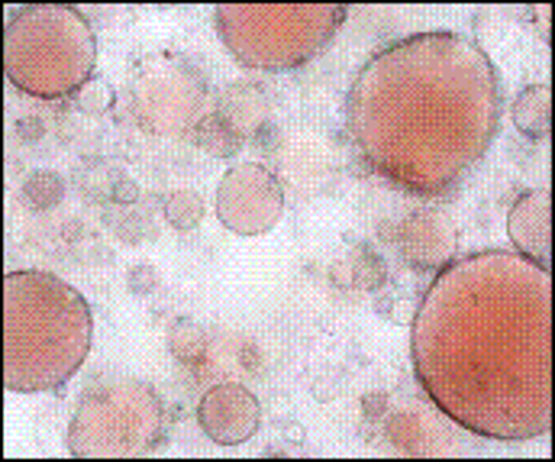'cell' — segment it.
Here are the masks:
<instances>
[{"mask_svg":"<svg viewBox=\"0 0 555 462\" xmlns=\"http://www.w3.org/2000/svg\"><path fill=\"white\" fill-rule=\"evenodd\" d=\"M7 292V392H55L85 362L94 320L88 301L49 272H10Z\"/></svg>","mask_w":555,"mask_h":462,"instance_id":"6da1fadb","label":"cell"},{"mask_svg":"<svg viewBox=\"0 0 555 462\" xmlns=\"http://www.w3.org/2000/svg\"><path fill=\"white\" fill-rule=\"evenodd\" d=\"M7 78L23 94L59 101L81 91L98 62V42L75 7H23L7 23Z\"/></svg>","mask_w":555,"mask_h":462,"instance_id":"7a4b0ae2","label":"cell"},{"mask_svg":"<svg viewBox=\"0 0 555 462\" xmlns=\"http://www.w3.org/2000/svg\"><path fill=\"white\" fill-rule=\"evenodd\" d=\"M168 414L152 385L117 382L91 388L68 424L75 457H145L165 444Z\"/></svg>","mask_w":555,"mask_h":462,"instance_id":"3957f363","label":"cell"},{"mask_svg":"<svg viewBox=\"0 0 555 462\" xmlns=\"http://www.w3.org/2000/svg\"><path fill=\"white\" fill-rule=\"evenodd\" d=\"M236 13L246 23H256V29L230 20L223 7H217V33L240 65L266 72L297 68L310 62L346 20V7H300L297 20L287 29H278V7H236Z\"/></svg>","mask_w":555,"mask_h":462,"instance_id":"277c9868","label":"cell"},{"mask_svg":"<svg viewBox=\"0 0 555 462\" xmlns=\"http://www.w3.org/2000/svg\"><path fill=\"white\" fill-rule=\"evenodd\" d=\"M207 98L204 75L181 55L162 52L142 59L130 75L127 104L145 133L181 137L197 127L201 104Z\"/></svg>","mask_w":555,"mask_h":462,"instance_id":"5b68a950","label":"cell"},{"mask_svg":"<svg viewBox=\"0 0 555 462\" xmlns=\"http://www.w3.org/2000/svg\"><path fill=\"white\" fill-rule=\"evenodd\" d=\"M284 214V191L259 162L233 165L217 188V217L240 236H266Z\"/></svg>","mask_w":555,"mask_h":462,"instance_id":"8992f818","label":"cell"},{"mask_svg":"<svg viewBox=\"0 0 555 462\" xmlns=\"http://www.w3.org/2000/svg\"><path fill=\"white\" fill-rule=\"evenodd\" d=\"M197 424L217 447H243L262 427V405L253 388L220 382L197 401Z\"/></svg>","mask_w":555,"mask_h":462,"instance_id":"52a82bcc","label":"cell"},{"mask_svg":"<svg viewBox=\"0 0 555 462\" xmlns=\"http://www.w3.org/2000/svg\"><path fill=\"white\" fill-rule=\"evenodd\" d=\"M388 240L401 253V259L416 272H433L455 256V227L433 210H416L411 217L385 227Z\"/></svg>","mask_w":555,"mask_h":462,"instance_id":"ba28073f","label":"cell"},{"mask_svg":"<svg viewBox=\"0 0 555 462\" xmlns=\"http://www.w3.org/2000/svg\"><path fill=\"white\" fill-rule=\"evenodd\" d=\"M550 191L540 188V191H524L511 214H507V233H511V243L517 246V253L543 269H550Z\"/></svg>","mask_w":555,"mask_h":462,"instance_id":"9c48e42d","label":"cell"},{"mask_svg":"<svg viewBox=\"0 0 555 462\" xmlns=\"http://www.w3.org/2000/svg\"><path fill=\"white\" fill-rule=\"evenodd\" d=\"M217 114L227 117L246 140L253 133H259L266 124H269V98L259 85H249V81H240V85H230L217 104Z\"/></svg>","mask_w":555,"mask_h":462,"instance_id":"30bf717a","label":"cell"},{"mask_svg":"<svg viewBox=\"0 0 555 462\" xmlns=\"http://www.w3.org/2000/svg\"><path fill=\"white\" fill-rule=\"evenodd\" d=\"M511 117H514V127L533 140V143H543L550 140V117H553V88L543 81V85H530L517 94L514 107H511Z\"/></svg>","mask_w":555,"mask_h":462,"instance_id":"8fae6325","label":"cell"},{"mask_svg":"<svg viewBox=\"0 0 555 462\" xmlns=\"http://www.w3.org/2000/svg\"><path fill=\"white\" fill-rule=\"evenodd\" d=\"M191 133H194V143H197L207 155H214V158L240 155L243 153V146H246V137H243L227 117H220L217 111L207 114V117H201L197 127H194Z\"/></svg>","mask_w":555,"mask_h":462,"instance_id":"7c38bea8","label":"cell"},{"mask_svg":"<svg viewBox=\"0 0 555 462\" xmlns=\"http://www.w3.org/2000/svg\"><path fill=\"white\" fill-rule=\"evenodd\" d=\"M168 352L188 369H204L207 352H210L207 333L194 320H175L168 326Z\"/></svg>","mask_w":555,"mask_h":462,"instance_id":"4fadbf2b","label":"cell"},{"mask_svg":"<svg viewBox=\"0 0 555 462\" xmlns=\"http://www.w3.org/2000/svg\"><path fill=\"white\" fill-rule=\"evenodd\" d=\"M162 214L168 220V227H175L178 233H191L201 227L204 214H207V204H204V194L194 191V188H175L165 194L162 201Z\"/></svg>","mask_w":555,"mask_h":462,"instance_id":"5bb4252c","label":"cell"},{"mask_svg":"<svg viewBox=\"0 0 555 462\" xmlns=\"http://www.w3.org/2000/svg\"><path fill=\"white\" fill-rule=\"evenodd\" d=\"M23 201L33 207V210H52L65 201L68 194V181L59 175V171H49V168H36L26 175L23 181Z\"/></svg>","mask_w":555,"mask_h":462,"instance_id":"9a60e30c","label":"cell"},{"mask_svg":"<svg viewBox=\"0 0 555 462\" xmlns=\"http://www.w3.org/2000/svg\"><path fill=\"white\" fill-rule=\"evenodd\" d=\"M385 282H388L385 256L372 243H359L349 259V285H356L362 292H378V288H385Z\"/></svg>","mask_w":555,"mask_h":462,"instance_id":"2e32d148","label":"cell"},{"mask_svg":"<svg viewBox=\"0 0 555 462\" xmlns=\"http://www.w3.org/2000/svg\"><path fill=\"white\" fill-rule=\"evenodd\" d=\"M117 210H120V217L114 220V233H117L120 243L139 246V243H145V240L155 233V230H152V220L142 217L139 210H133V204H130V207H117Z\"/></svg>","mask_w":555,"mask_h":462,"instance_id":"e0dca14e","label":"cell"},{"mask_svg":"<svg viewBox=\"0 0 555 462\" xmlns=\"http://www.w3.org/2000/svg\"><path fill=\"white\" fill-rule=\"evenodd\" d=\"M158 285H162V275H158V269L155 266H149V262H139L133 266L130 272H127V288L139 295V298H149L152 292H158Z\"/></svg>","mask_w":555,"mask_h":462,"instance_id":"ac0fdd59","label":"cell"},{"mask_svg":"<svg viewBox=\"0 0 555 462\" xmlns=\"http://www.w3.org/2000/svg\"><path fill=\"white\" fill-rule=\"evenodd\" d=\"M107 201L114 207H130L139 201V184L130 178V175H114L111 181V191H107Z\"/></svg>","mask_w":555,"mask_h":462,"instance_id":"d6986e66","label":"cell"},{"mask_svg":"<svg viewBox=\"0 0 555 462\" xmlns=\"http://www.w3.org/2000/svg\"><path fill=\"white\" fill-rule=\"evenodd\" d=\"M16 133H20V140H39V137H46V124L39 120V117H23V120H16Z\"/></svg>","mask_w":555,"mask_h":462,"instance_id":"ffe728a7","label":"cell"}]
</instances>
